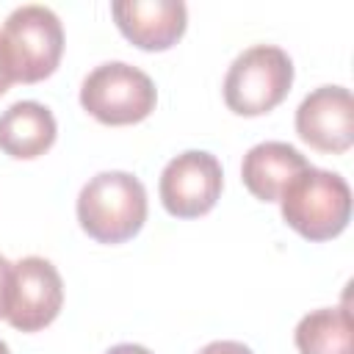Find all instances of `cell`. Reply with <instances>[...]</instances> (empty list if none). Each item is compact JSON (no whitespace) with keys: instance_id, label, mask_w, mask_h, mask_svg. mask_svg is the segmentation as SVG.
I'll list each match as a JSON object with an SVG mask.
<instances>
[{"instance_id":"1","label":"cell","mask_w":354,"mask_h":354,"mask_svg":"<svg viewBox=\"0 0 354 354\" xmlns=\"http://www.w3.org/2000/svg\"><path fill=\"white\" fill-rule=\"evenodd\" d=\"M77 221L97 243H124L147 221V188L130 171H100L77 194Z\"/></svg>"},{"instance_id":"2","label":"cell","mask_w":354,"mask_h":354,"mask_svg":"<svg viewBox=\"0 0 354 354\" xmlns=\"http://www.w3.org/2000/svg\"><path fill=\"white\" fill-rule=\"evenodd\" d=\"M282 218L307 241H329L340 235L351 218L348 183L326 169L307 166L279 194Z\"/></svg>"},{"instance_id":"3","label":"cell","mask_w":354,"mask_h":354,"mask_svg":"<svg viewBox=\"0 0 354 354\" xmlns=\"http://www.w3.org/2000/svg\"><path fill=\"white\" fill-rule=\"evenodd\" d=\"M290 83V55L274 44H254L230 64L224 75V102L238 116H263L288 97Z\"/></svg>"},{"instance_id":"4","label":"cell","mask_w":354,"mask_h":354,"mask_svg":"<svg viewBox=\"0 0 354 354\" xmlns=\"http://www.w3.org/2000/svg\"><path fill=\"white\" fill-rule=\"evenodd\" d=\"M155 83L138 66L105 61L80 86V105L102 124H136L155 111Z\"/></svg>"},{"instance_id":"5","label":"cell","mask_w":354,"mask_h":354,"mask_svg":"<svg viewBox=\"0 0 354 354\" xmlns=\"http://www.w3.org/2000/svg\"><path fill=\"white\" fill-rule=\"evenodd\" d=\"M3 39L19 83H39L50 77L64 53V28L53 8L28 3L6 17Z\"/></svg>"},{"instance_id":"6","label":"cell","mask_w":354,"mask_h":354,"mask_svg":"<svg viewBox=\"0 0 354 354\" xmlns=\"http://www.w3.org/2000/svg\"><path fill=\"white\" fill-rule=\"evenodd\" d=\"M64 304V282L58 268L44 257H22L11 263L8 296L3 318L19 332H39L50 326Z\"/></svg>"},{"instance_id":"7","label":"cell","mask_w":354,"mask_h":354,"mask_svg":"<svg viewBox=\"0 0 354 354\" xmlns=\"http://www.w3.org/2000/svg\"><path fill=\"white\" fill-rule=\"evenodd\" d=\"M224 171L216 155L205 149H188L171 158L160 171V202L177 218H196L213 210L221 196Z\"/></svg>"},{"instance_id":"8","label":"cell","mask_w":354,"mask_h":354,"mask_svg":"<svg viewBox=\"0 0 354 354\" xmlns=\"http://www.w3.org/2000/svg\"><path fill=\"white\" fill-rule=\"evenodd\" d=\"M296 133L318 152H346L354 144V100L343 86H321L296 108Z\"/></svg>"},{"instance_id":"9","label":"cell","mask_w":354,"mask_h":354,"mask_svg":"<svg viewBox=\"0 0 354 354\" xmlns=\"http://www.w3.org/2000/svg\"><path fill=\"white\" fill-rule=\"evenodd\" d=\"M111 14L127 41L141 50H169L188 25V8L180 0H116Z\"/></svg>"},{"instance_id":"10","label":"cell","mask_w":354,"mask_h":354,"mask_svg":"<svg viewBox=\"0 0 354 354\" xmlns=\"http://www.w3.org/2000/svg\"><path fill=\"white\" fill-rule=\"evenodd\" d=\"M310 166V160L285 141H263L254 144L241 163L243 185L260 202H277L285 185Z\"/></svg>"},{"instance_id":"11","label":"cell","mask_w":354,"mask_h":354,"mask_svg":"<svg viewBox=\"0 0 354 354\" xmlns=\"http://www.w3.org/2000/svg\"><path fill=\"white\" fill-rule=\"evenodd\" d=\"M58 127L47 105L19 100L0 113V149L17 160H33L55 144Z\"/></svg>"},{"instance_id":"12","label":"cell","mask_w":354,"mask_h":354,"mask_svg":"<svg viewBox=\"0 0 354 354\" xmlns=\"http://www.w3.org/2000/svg\"><path fill=\"white\" fill-rule=\"evenodd\" d=\"M299 354H354V326L348 307H321L307 313L293 332Z\"/></svg>"},{"instance_id":"13","label":"cell","mask_w":354,"mask_h":354,"mask_svg":"<svg viewBox=\"0 0 354 354\" xmlns=\"http://www.w3.org/2000/svg\"><path fill=\"white\" fill-rule=\"evenodd\" d=\"M199 354H254V351L241 340H213L205 348H199Z\"/></svg>"},{"instance_id":"14","label":"cell","mask_w":354,"mask_h":354,"mask_svg":"<svg viewBox=\"0 0 354 354\" xmlns=\"http://www.w3.org/2000/svg\"><path fill=\"white\" fill-rule=\"evenodd\" d=\"M14 80H17V77H14V64H11L6 39H3V33H0V94H6Z\"/></svg>"},{"instance_id":"15","label":"cell","mask_w":354,"mask_h":354,"mask_svg":"<svg viewBox=\"0 0 354 354\" xmlns=\"http://www.w3.org/2000/svg\"><path fill=\"white\" fill-rule=\"evenodd\" d=\"M8 279H11V263L0 254V318L6 313V296H8Z\"/></svg>"},{"instance_id":"16","label":"cell","mask_w":354,"mask_h":354,"mask_svg":"<svg viewBox=\"0 0 354 354\" xmlns=\"http://www.w3.org/2000/svg\"><path fill=\"white\" fill-rule=\"evenodd\" d=\"M105 354H152V351L144 348V346H138V343H119V346L108 348Z\"/></svg>"},{"instance_id":"17","label":"cell","mask_w":354,"mask_h":354,"mask_svg":"<svg viewBox=\"0 0 354 354\" xmlns=\"http://www.w3.org/2000/svg\"><path fill=\"white\" fill-rule=\"evenodd\" d=\"M0 354H11V351H8V346H6L3 340H0Z\"/></svg>"}]
</instances>
